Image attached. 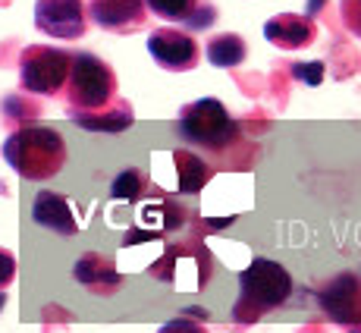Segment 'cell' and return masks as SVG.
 I'll list each match as a JSON object with an SVG mask.
<instances>
[{
  "instance_id": "obj_21",
  "label": "cell",
  "mask_w": 361,
  "mask_h": 333,
  "mask_svg": "<svg viewBox=\"0 0 361 333\" xmlns=\"http://www.w3.org/2000/svg\"><path fill=\"white\" fill-rule=\"evenodd\" d=\"M321 6H324V0H308V16H314Z\"/></svg>"
},
{
  "instance_id": "obj_13",
  "label": "cell",
  "mask_w": 361,
  "mask_h": 333,
  "mask_svg": "<svg viewBox=\"0 0 361 333\" xmlns=\"http://www.w3.org/2000/svg\"><path fill=\"white\" fill-rule=\"evenodd\" d=\"M245 54H248L245 41H242L239 35H233V32L214 35V38L207 41V60H211V66L233 69V66H239L242 60H245Z\"/></svg>"
},
{
  "instance_id": "obj_12",
  "label": "cell",
  "mask_w": 361,
  "mask_h": 333,
  "mask_svg": "<svg viewBox=\"0 0 361 333\" xmlns=\"http://www.w3.org/2000/svg\"><path fill=\"white\" fill-rule=\"evenodd\" d=\"M75 126L92 129V133H123V129L132 126V110L129 104H114L110 101L107 107L92 110V114H73Z\"/></svg>"
},
{
  "instance_id": "obj_11",
  "label": "cell",
  "mask_w": 361,
  "mask_h": 333,
  "mask_svg": "<svg viewBox=\"0 0 361 333\" xmlns=\"http://www.w3.org/2000/svg\"><path fill=\"white\" fill-rule=\"evenodd\" d=\"M88 13L101 29L126 32L145 19V0H88Z\"/></svg>"
},
{
  "instance_id": "obj_9",
  "label": "cell",
  "mask_w": 361,
  "mask_h": 333,
  "mask_svg": "<svg viewBox=\"0 0 361 333\" xmlns=\"http://www.w3.org/2000/svg\"><path fill=\"white\" fill-rule=\"evenodd\" d=\"M264 38L280 51H298L308 47L317 38V29L311 23V16H298V13H280V16L264 23Z\"/></svg>"
},
{
  "instance_id": "obj_7",
  "label": "cell",
  "mask_w": 361,
  "mask_h": 333,
  "mask_svg": "<svg viewBox=\"0 0 361 333\" xmlns=\"http://www.w3.org/2000/svg\"><path fill=\"white\" fill-rule=\"evenodd\" d=\"M148 54L157 66L183 73L198 63V41L179 29H157L148 35Z\"/></svg>"
},
{
  "instance_id": "obj_3",
  "label": "cell",
  "mask_w": 361,
  "mask_h": 333,
  "mask_svg": "<svg viewBox=\"0 0 361 333\" xmlns=\"http://www.w3.org/2000/svg\"><path fill=\"white\" fill-rule=\"evenodd\" d=\"M116 75L114 69L94 54H73L66 75V101L69 114H92L114 101Z\"/></svg>"
},
{
  "instance_id": "obj_17",
  "label": "cell",
  "mask_w": 361,
  "mask_h": 333,
  "mask_svg": "<svg viewBox=\"0 0 361 333\" xmlns=\"http://www.w3.org/2000/svg\"><path fill=\"white\" fill-rule=\"evenodd\" d=\"M339 13H343L345 29L355 35V38H361V0H343V4H339Z\"/></svg>"
},
{
  "instance_id": "obj_8",
  "label": "cell",
  "mask_w": 361,
  "mask_h": 333,
  "mask_svg": "<svg viewBox=\"0 0 361 333\" xmlns=\"http://www.w3.org/2000/svg\"><path fill=\"white\" fill-rule=\"evenodd\" d=\"M324 311L339 324H361V283L352 274L330 280L321 293Z\"/></svg>"
},
{
  "instance_id": "obj_22",
  "label": "cell",
  "mask_w": 361,
  "mask_h": 333,
  "mask_svg": "<svg viewBox=\"0 0 361 333\" xmlns=\"http://www.w3.org/2000/svg\"><path fill=\"white\" fill-rule=\"evenodd\" d=\"M4 305H6V296H4V293H0V311H4Z\"/></svg>"
},
{
  "instance_id": "obj_20",
  "label": "cell",
  "mask_w": 361,
  "mask_h": 333,
  "mask_svg": "<svg viewBox=\"0 0 361 333\" xmlns=\"http://www.w3.org/2000/svg\"><path fill=\"white\" fill-rule=\"evenodd\" d=\"M157 333H207V330L201 327V324H192V321H170Z\"/></svg>"
},
{
  "instance_id": "obj_4",
  "label": "cell",
  "mask_w": 361,
  "mask_h": 333,
  "mask_svg": "<svg viewBox=\"0 0 361 333\" xmlns=\"http://www.w3.org/2000/svg\"><path fill=\"white\" fill-rule=\"evenodd\" d=\"M235 123L217 98H201L179 114V135L204 148H226L235 138Z\"/></svg>"
},
{
  "instance_id": "obj_2",
  "label": "cell",
  "mask_w": 361,
  "mask_h": 333,
  "mask_svg": "<svg viewBox=\"0 0 361 333\" xmlns=\"http://www.w3.org/2000/svg\"><path fill=\"white\" fill-rule=\"evenodd\" d=\"M239 305H235L233 315L245 317V321H255L264 311L276 308L289 299L293 293V277L283 265L270 258H255L252 265L242 270V280H239Z\"/></svg>"
},
{
  "instance_id": "obj_15",
  "label": "cell",
  "mask_w": 361,
  "mask_h": 333,
  "mask_svg": "<svg viewBox=\"0 0 361 333\" xmlns=\"http://www.w3.org/2000/svg\"><path fill=\"white\" fill-rule=\"evenodd\" d=\"M145 6L161 19H189L195 13L198 0H145Z\"/></svg>"
},
{
  "instance_id": "obj_5",
  "label": "cell",
  "mask_w": 361,
  "mask_h": 333,
  "mask_svg": "<svg viewBox=\"0 0 361 333\" xmlns=\"http://www.w3.org/2000/svg\"><path fill=\"white\" fill-rule=\"evenodd\" d=\"M69 60L73 54L60 51V47L32 44L19 57V82L32 95H57L66 85Z\"/></svg>"
},
{
  "instance_id": "obj_16",
  "label": "cell",
  "mask_w": 361,
  "mask_h": 333,
  "mask_svg": "<svg viewBox=\"0 0 361 333\" xmlns=\"http://www.w3.org/2000/svg\"><path fill=\"white\" fill-rule=\"evenodd\" d=\"M142 189H145V179L138 170H123L120 176L110 183V195L120 198V201H135L142 195Z\"/></svg>"
},
{
  "instance_id": "obj_19",
  "label": "cell",
  "mask_w": 361,
  "mask_h": 333,
  "mask_svg": "<svg viewBox=\"0 0 361 333\" xmlns=\"http://www.w3.org/2000/svg\"><path fill=\"white\" fill-rule=\"evenodd\" d=\"M16 277V258L6 248H0V286H10Z\"/></svg>"
},
{
  "instance_id": "obj_6",
  "label": "cell",
  "mask_w": 361,
  "mask_h": 333,
  "mask_svg": "<svg viewBox=\"0 0 361 333\" xmlns=\"http://www.w3.org/2000/svg\"><path fill=\"white\" fill-rule=\"evenodd\" d=\"M35 25L44 35L60 41H75L85 35V6L82 0H38L35 4Z\"/></svg>"
},
{
  "instance_id": "obj_18",
  "label": "cell",
  "mask_w": 361,
  "mask_h": 333,
  "mask_svg": "<svg viewBox=\"0 0 361 333\" xmlns=\"http://www.w3.org/2000/svg\"><path fill=\"white\" fill-rule=\"evenodd\" d=\"M293 75L298 82H305V85L314 88V85H321V82H324V63H317V60H314V63H295Z\"/></svg>"
},
{
  "instance_id": "obj_14",
  "label": "cell",
  "mask_w": 361,
  "mask_h": 333,
  "mask_svg": "<svg viewBox=\"0 0 361 333\" xmlns=\"http://www.w3.org/2000/svg\"><path fill=\"white\" fill-rule=\"evenodd\" d=\"M176 164H179V173H183V183H179V189H183V192H198L201 183L207 179L204 164H201L198 157L185 155V151H179V155H176Z\"/></svg>"
},
{
  "instance_id": "obj_1",
  "label": "cell",
  "mask_w": 361,
  "mask_h": 333,
  "mask_svg": "<svg viewBox=\"0 0 361 333\" xmlns=\"http://www.w3.org/2000/svg\"><path fill=\"white\" fill-rule=\"evenodd\" d=\"M4 161L23 179L44 183L66 164V142L51 126H23L4 142Z\"/></svg>"
},
{
  "instance_id": "obj_10",
  "label": "cell",
  "mask_w": 361,
  "mask_h": 333,
  "mask_svg": "<svg viewBox=\"0 0 361 333\" xmlns=\"http://www.w3.org/2000/svg\"><path fill=\"white\" fill-rule=\"evenodd\" d=\"M32 220L38 226H44V230L60 233V236L79 233V220H75L73 207H69V201L63 195H57V192H38V195H35Z\"/></svg>"
}]
</instances>
